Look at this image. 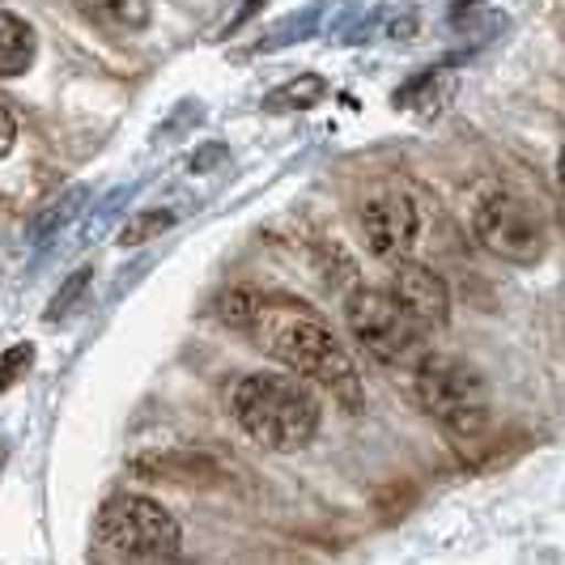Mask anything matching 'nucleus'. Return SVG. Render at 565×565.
I'll list each match as a JSON object with an SVG mask.
<instances>
[{"label": "nucleus", "mask_w": 565, "mask_h": 565, "mask_svg": "<svg viewBox=\"0 0 565 565\" xmlns=\"http://www.w3.org/2000/svg\"><path fill=\"white\" fill-rule=\"evenodd\" d=\"M344 323L358 349L379 366H417L425 353V332L404 315L387 285H362L344 298Z\"/></svg>", "instance_id": "5"}, {"label": "nucleus", "mask_w": 565, "mask_h": 565, "mask_svg": "<svg viewBox=\"0 0 565 565\" xmlns=\"http://www.w3.org/2000/svg\"><path fill=\"white\" fill-rule=\"evenodd\" d=\"M413 387L425 413L451 434H481L489 425V379L463 358L425 349L413 366Z\"/></svg>", "instance_id": "4"}, {"label": "nucleus", "mask_w": 565, "mask_h": 565, "mask_svg": "<svg viewBox=\"0 0 565 565\" xmlns=\"http://www.w3.org/2000/svg\"><path fill=\"white\" fill-rule=\"evenodd\" d=\"M39 56V34L22 13L0 9V77H22Z\"/></svg>", "instance_id": "9"}, {"label": "nucleus", "mask_w": 565, "mask_h": 565, "mask_svg": "<svg viewBox=\"0 0 565 565\" xmlns=\"http://www.w3.org/2000/svg\"><path fill=\"white\" fill-rule=\"evenodd\" d=\"M94 544L115 565H170L183 532L162 502L141 493H115L94 514Z\"/></svg>", "instance_id": "3"}, {"label": "nucleus", "mask_w": 565, "mask_h": 565, "mask_svg": "<svg viewBox=\"0 0 565 565\" xmlns=\"http://www.w3.org/2000/svg\"><path fill=\"white\" fill-rule=\"evenodd\" d=\"M417 204L408 192L399 188H374L358 204V230H362V243L374 259L383 264H399L404 255L413 252L417 243Z\"/></svg>", "instance_id": "7"}, {"label": "nucleus", "mask_w": 565, "mask_h": 565, "mask_svg": "<svg viewBox=\"0 0 565 565\" xmlns=\"http://www.w3.org/2000/svg\"><path fill=\"white\" fill-rule=\"evenodd\" d=\"M217 315L230 328H238L243 337H252L255 349L268 353L273 362H281L289 374L328 387L344 404H358V396H362L358 370L315 307L298 302V298H285V294L234 289L222 298Z\"/></svg>", "instance_id": "1"}, {"label": "nucleus", "mask_w": 565, "mask_h": 565, "mask_svg": "<svg viewBox=\"0 0 565 565\" xmlns=\"http://www.w3.org/2000/svg\"><path fill=\"white\" fill-rule=\"evenodd\" d=\"M234 425L264 451H302L319 429V396L298 374H273L259 370L238 379L230 392Z\"/></svg>", "instance_id": "2"}, {"label": "nucleus", "mask_w": 565, "mask_h": 565, "mask_svg": "<svg viewBox=\"0 0 565 565\" xmlns=\"http://www.w3.org/2000/svg\"><path fill=\"white\" fill-rule=\"evenodd\" d=\"M472 234L484 252L510 264H540L548 252V222L519 192H484L472 213Z\"/></svg>", "instance_id": "6"}, {"label": "nucleus", "mask_w": 565, "mask_h": 565, "mask_svg": "<svg viewBox=\"0 0 565 565\" xmlns=\"http://www.w3.org/2000/svg\"><path fill=\"white\" fill-rule=\"evenodd\" d=\"M13 145H18V119H13V111L0 103V162L13 153Z\"/></svg>", "instance_id": "13"}, {"label": "nucleus", "mask_w": 565, "mask_h": 565, "mask_svg": "<svg viewBox=\"0 0 565 565\" xmlns=\"http://www.w3.org/2000/svg\"><path fill=\"white\" fill-rule=\"evenodd\" d=\"M387 294L404 307V315L422 328L425 337L447 328V319H451V289L425 264H399L392 281H387Z\"/></svg>", "instance_id": "8"}, {"label": "nucleus", "mask_w": 565, "mask_h": 565, "mask_svg": "<svg viewBox=\"0 0 565 565\" xmlns=\"http://www.w3.org/2000/svg\"><path fill=\"white\" fill-rule=\"evenodd\" d=\"M174 226V213H162V209H153V213H141V217H132L128 230L119 234V243L124 247H141L145 238H158V234H167Z\"/></svg>", "instance_id": "11"}, {"label": "nucleus", "mask_w": 565, "mask_h": 565, "mask_svg": "<svg viewBox=\"0 0 565 565\" xmlns=\"http://www.w3.org/2000/svg\"><path fill=\"white\" fill-rule=\"evenodd\" d=\"M0 468H4V443H0Z\"/></svg>", "instance_id": "14"}, {"label": "nucleus", "mask_w": 565, "mask_h": 565, "mask_svg": "<svg viewBox=\"0 0 565 565\" xmlns=\"http://www.w3.org/2000/svg\"><path fill=\"white\" fill-rule=\"evenodd\" d=\"M85 22L111 34H137L149 26V0H73Z\"/></svg>", "instance_id": "10"}, {"label": "nucleus", "mask_w": 565, "mask_h": 565, "mask_svg": "<svg viewBox=\"0 0 565 565\" xmlns=\"http://www.w3.org/2000/svg\"><path fill=\"white\" fill-rule=\"evenodd\" d=\"M319 98H323V82H319V77H302V82L285 85L281 94H273L268 107H273V111H277V107H311Z\"/></svg>", "instance_id": "12"}]
</instances>
